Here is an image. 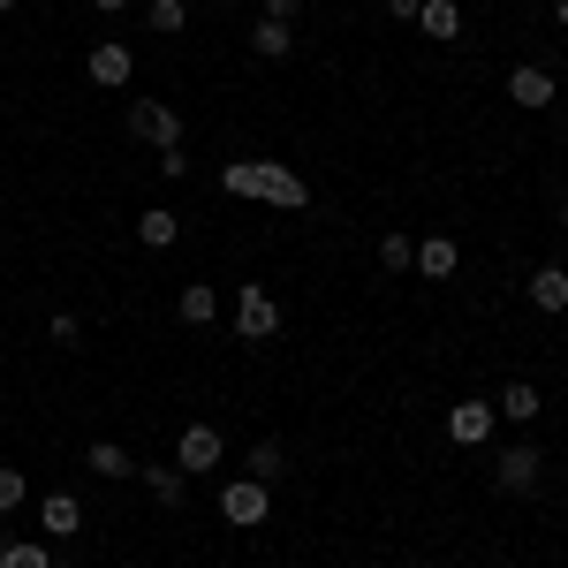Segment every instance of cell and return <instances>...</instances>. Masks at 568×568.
<instances>
[{
    "mask_svg": "<svg viewBox=\"0 0 568 568\" xmlns=\"http://www.w3.org/2000/svg\"><path fill=\"white\" fill-rule=\"evenodd\" d=\"M235 334H243V342H273V334H281V304H273V288H258V281L235 288Z\"/></svg>",
    "mask_w": 568,
    "mask_h": 568,
    "instance_id": "cell-4",
    "label": "cell"
},
{
    "mask_svg": "<svg viewBox=\"0 0 568 568\" xmlns=\"http://www.w3.org/2000/svg\"><path fill=\"white\" fill-rule=\"evenodd\" d=\"M493 409H500V417H508V425H538V417H546V402H538V387H530V379H508V387H500V402H493Z\"/></svg>",
    "mask_w": 568,
    "mask_h": 568,
    "instance_id": "cell-11",
    "label": "cell"
},
{
    "mask_svg": "<svg viewBox=\"0 0 568 568\" xmlns=\"http://www.w3.org/2000/svg\"><path fill=\"white\" fill-rule=\"evenodd\" d=\"M251 53H258V61H288V53H296V23H273V16L251 23Z\"/></svg>",
    "mask_w": 568,
    "mask_h": 568,
    "instance_id": "cell-14",
    "label": "cell"
},
{
    "mask_svg": "<svg viewBox=\"0 0 568 568\" xmlns=\"http://www.w3.org/2000/svg\"><path fill=\"white\" fill-rule=\"evenodd\" d=\"M220 318V288H197V281H190V288H182V326H213Z\"/></svg>",
    "mask_w": 568,
    "mask_h": 568,
    "instance_id": "cell-19",
    "label": "cell"
},
{
    "mask_svg": "<svg viewBox=\"0 0 568 568\" xmlns=\"http://www.w3.org/2000/svg\"><path fill=\"white\" fill-rule=\"evenodd\" d=\"M417 568H439V561H417Z\"/></svg>",
    "mask_w": 568,
    "mask_h": 568,
    "instance_id": "cell-32",
    "label": "cell"
},
{
    "mask_svg": "<svg viewBox=\"0 0 568 568\" xmlns=\"http://www.w3.org/2000/svg\"><path fill=\"white\" fill-rule=\"evenodd\" d=\"M8 8H16V0H0V16H8Z\"/></svg>",
    "mask_w": 568,
    "mask_h": 568,
    "instance_id": "cell-31",
    "label": "cell"
},
{
    "mask_svg": "<svg viewBox=\"0 0 568 568\" xmlns=\"http://www.w3.org/2000/svg\"><path fill=\"white\" fill-rule=\"evenodd\" d=\"M84 77H91L99 91H122V84L136 77V53H130L122 39H99V45L84 53Z\"/></svg>",
    "mask_w": 568,
    "mask_h": 568,
    "instance_id": "cell-6",
    "label": "cell"
},
{
    "mask_svg": "<svg viewBox=\"0 0 568 568\" xmlns=\"http://www.w3.org/2000/svg\"><path fill=\"white\" fill-rule=\"evenodd\" d=\"M220 190H227V197H258V205H288V213L311 205V182L296 175V168H273V160H235V168H220Z\"/></svg>",
    "mask_w": 568,
    "mask_h": 568,
    "instance_id": "cell-1",
    "label": "cell"
},
{
    "mask_svg": "<svg viewBox=\"0 0 568 568\" xmlns=\"http://www.w3.org/2000/svg\"><path fill=\"white\" fill-rule=\"evenodd\" d=\"M175 235H182V220L168 213V205H152V213H136V243H144V251H168Z\"/></svg>",
    "mask_w": 568,
    "mask_h": 568,
    "instance_id": "cell-16",
    "label": "cell"
},
{
    "mask_svg": "<svg viewBox=\"0 0 568 568\" xmlns=\"http://www.w3.org/2000/svg\"><path fill=\"white\" fill-rule=\"evenodd\" d=\"M84 463L99 470V478H130V470H136V455H130V447H114V439H91Z\"/></svg>",
    "mask_w": 568,
    "mask_h": 568,
    "instance_id": "cell-17",
    "label": "cell"
},
{
    "mask_svg": "<svg viewBox=\"0 0 568 568\" xmlns=\"http://www.w3.org/2000/svg\"><path fill=\"white\" fill-rule=\"evenodd\" d=\"M561 31H568V0H561Z\"/></svg>",
    "mask_w": 568,
    "mask_h": 568,
    "instance_id": "cell-29",
    "label": "cell"
},
{
    "mask_svg": "<svg viewBox=\"0 0 568 568\" xmlns=\"http://www.w3.org/2000/svg\"><path fill=\"white\" fill-rule=\"evenodd\" d=\"M538 311H568V265H538L530 273V288H524Z\"/></svg>",
    "mask_w": 568,
    "mask_h": 568,
    "instance_id": "cell-15",
    "label": "cell"
},
{
    "mask_svg": "<svg viewBox=\"0 0 568 568\" xmlns=\"http://www.w3.org/2000/svg\"><path fill=\"white\" fill-rule=\"evenodd\" d=\"M0 568H53V554L39 538H0Z\"/></svg>",
    "mask_w": 568,
    "mask_h": 568,
    "instance_id": "cell-20",
    "label": "cell"
},
{
    "mask_svg": "<svg viewBox=\"0 0 568 568\" xmlns=\"http://www.w3.org/2000/svg\"><path fill=\"white\" fill-rule=\"evenodd\" d=\"M493 485H500V493H516V500H524V493H538V485H546V455H538L530 439L500 447V455H493Z\"/></svg>",
    "mask_w": 568,
    "mask_h": 568,
    "instance_id": "cell-2",
    "label": "cell"
},
{
    "mask_svg": "<svg viewBox=\"0 0 568 568\" xmlns=\"http://www.w3.org/2000/svg\"><path fill=\"white\" fill-rule=\"evenodd\" d=\"M23 500H31V478L23 470H0V516H16Z\"/></svg>",
    "mask_w": 568,
    "mask_h": 568,
    "instance_id": "cell-24",
    "label": "cell"
},
{
    "mask_svg": "<svg viewBox=\"0 0 568 568\" xmlns=\"http://www.w3.org/2000/svg\"><path fill=\"white\" fill-rule=\"evenodd\" d=\"M508 99H516V106H554V99H561V84H554V69H516V77H508Z\"/></svg>",
    "mask_w": 568,
    "mask_h": 568,
    "instance_id": "cell-10",
    "label": "cell"
},
{
    "mask_svg": "<svg viewBox=\"0 0 568 568\" xmlns=\"http://www.w3.org/2000/svg\"><path fill=\"white\" fill-rule=\"evenodd\" d=\"M39 530L45 538H77V530H84V500H77V493H45L39 500Z\"/></svg>",
    "mask_w": 568,
    "mask_h": 568,
    "instance_id": "cell-9",
    "label": "cell"
},
{
    "mask_svg": "<svg viewBox=\"0 0 568 568\" xmlns=\"http://www.w3.org/2000/svg\"><path fill=\"white\" fill-rule=\"evenodd\" d=\"M379 265H387V273H409V265H417V243H409L402 227H394V235H379Z\"/></svg>",
    "mask_w": 568,
    "mask_h": 568,
    "instance_id": "cell-22",
    "label": "cell"
},
{
    "mask_svg": "<svg viewBox=\"0 0 568 568\" xmlns=\"http://www.w3.org/2000/svg\"><path fill=\"white\" fill-rule=\"evenodd\" d=\"M130 136H144V144H182V106H168V99H136L130 106Z\"/></svg>",
    "mask_w": 568,
    "mask_h": 568,
    "instance_id": "cell-5",
    "label": "cell"
},
{
    "mask_svg": "<svg viewBox=\"0 0 568 568\" xmlns=\"http://www.w3.org/2000/svg\"><path fill=\"white\" fill-rule=\"evenodd\" d=\"M91 8H99V16H122V8H130V0H91Z\"/></svg>",
    "mask_w": 568,
    "mask_h": 568,
    "instance_id": "cell-28",
    "label": "cell"
},
{
    "mask_svg": "<svg viewBox=\"0 0 568 568\" xmlns=\"http://www.w3.org/2000/svg\"><path fill=\"white\" fill-rule=\"evenodd\" d=\"M220 447H227V439H220V425H182V439H175V470H182V478L213 470Z\"/></svg>",
    "mask_w": 568,
    "mask_h": 568,
    "instance_id": "cell-7",
    "label": "cell"
},
{
    "mask_svg": "<svg viewBox=\"0 0 568 568\" xmlns=\"http://www.w3.org/2000/svg\"><path fill=\"white\" fill-rule=\"evenodd\" d=\"M243 478H258V485L281 478V439H258V447L243 455Z\"/></svg>",
    "mask_w": 568,
    "mask_h": 568,
    "instance_id": "cell-21",
    "label": "cell"
},
{
    "mask_svg": "<svg viewBox=\"0 0 568 568\" xmlns=\"http://www.w3.org/2000/svg\"><path fill=\"white\" fill-rule=\"evenodd\" d=\"M144 23H152V31H182V23H190V0H152Z\"/></svg>",
    "mask_w": 568,
    "mask_h": 568,
    "instance_id": "cell-23",
    "label": "cell"
},
{
    "mask_svg": "<svg viewBox=\"0 0 568 568\" xmlns=\"http://www.w3.org/2000/svg\"><path fill=\"white\" fill-rule=\"evenodd\" d=\"M561 235H568V205H561Z\"/></svg>",
    "mask_w": 568,
    "mask_h": 568,
    "instance_id": "cell-30",
    "label": "cell"
},
{
    "mask_svg": "<svg viewBox=\"0 0 568 568\" xmlns=\"http://www.w3.org/2000/svg\"><path fill=\"white\" fill-rule=\"evenodd\" d=\"M493 425H500L493 402H455V409H447V439H455V447H485Z\"/></svg>",
    "mask_w": 568,
    "mask_h": 568,
    "instance_id": "cell-8",
    "label": "cell"
},
{
    "mask_svg": "<svg viewBox=\"0 0 568 568\" xmlns=\"http://www.w3.org/2000/svg\"><path fill=\"white\" fill-rule=\"evenodd\" d=\"M455 265H463V243H455V235H425V243H417V273H425V281H447Z\"/></svg>",
    "mask_w": 568,
    "mask_h": 568,
    "instance_id": "cell-12",
    "label": "cell"
},
{
    "mask_svg": "<svg viewBox=\"0 0 568 568\" xmlns=\"http://www.w3.org/2000/svg\"><path fill=\"white\" fill-rule=\"evenodd\" d=\"M136 478H144V493H152L160 508H182V485H190V478H182L175 463H160V470H136Z\"/></svg>",
    "mask_w": 568,
    "mask_h": 568,
    "instance_id": "cell-18",
    "label": "cell"
},
{
    "mask_svg": "<svg viewBox=\"0 0 568 568\" xmlns=\"http://www.w3.org/2000/svg\"><path fill=\"white\" fill-rule=\"evenodd\" d=\"M122 568H130V561H122Z\"/></svg>",
    "mask_w": 568,
    "mask_h": 568,
    "instance_id": "cell-33",
    "label": "cell"
},
{
    "mask_svg": "<svg viewBox=\"0 0 568 568\" xmlns=\"http://www.w3.org/2000/svg\"><path fill=\"white\" fill-rule=\"evenodd\" d=\"M45 334H53L61 349H77V342H84V318H77V311H53V326H45Z\"/></svg>",
    "mask_w": 568,
    "mask_h": 568,
    "instance_id": "cell-25",
    "label": "cell"
},
{
    "mask_svg": "<svg viewBox=\"0 0 568 568\" xmlns=\"http://www.w3.org/2000/svg\"><path fill=\"white\" fill-rule=\"evenodd\" d=\"M265 16H273V23H296V16H304V0H265Z\"/></svg>",
    "mask_w": 568,
    "mask_h": 568,
    "instance_id": "cell-26",
    "label": "cell"
},
{
    "mask_svg": "<svg viewBox=\"0 0 568 568\" xmlns=\"http://www.w3.org/2000/svg\"><path fill=\"white\" fill-rule=\"evenodd\" d=\"M220 516L235 530H258L265 516H273V485H258V478H227L220 485Z\"/></svg>",
    "mask_w": 568,
    "mask_h": 568,
    "instance_id": "cell-3",
    "label": "cell"
},
{
    "mask_svg": "<svg viewBox=\"0 0 568 568\" xmlns=\"http://www.w3.org/2000/svg\"><path fill=\"white\" fill-rule=\"evenodd\" d=\"M417 8H425V0H387V16H402V23H417Z\"/></svg>",
    "mask_w": 568,
    "mask_h": 568,
    "instance_id": "cell-27",
    "label": "cell"
},
{
    "mask_svg": "<svg viewBox=\"0 0 568 568\" xmlns=\"http://www.w3.org/2000/svg\"><path fill=\"white\" fill-rule=\"evenodd\" d=\"M417 31L439 39V45H455L463 39V8H455V0H425V8H417Z\"/></svg>",
    "mask_w": 568,
    "mask_h": 568,
    "instance_id": "cell-13",
    "label": "cell"
}]
</instances>
